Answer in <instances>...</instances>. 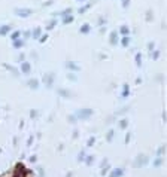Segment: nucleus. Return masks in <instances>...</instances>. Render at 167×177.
<instances>
[{"label":"nucleus","mask_w":167,"mask_h":177,"mask_svg":"<svg viewBox=\"0 0 167 177\" xmlns=\"http://www.w3.org/2000/svg\"><path fill=\"white\" fill-rule=\"evenodd\" d=\"M37 173H39V177H45V174H43V170H42V168H37Z\"/></svg>","instance_id":"6"},{"label":"nucleus","mask_w":167,"mask_h":177,"mask_svg":"<svg viewBox=\"0 0 167 177\" xmlns=\"http://www.w3.org/2000/svg\"><path fill=\"white\" fill-rule=\"evenodd\" d=\"M66 177H72V173H69V174H67V176H66Z\"/></svg>","instance_id":"10"},{"label":"nucleus","mask_w":167,"mask_h":177,"mask_svg":"<svg viewBox=\"0 0 167 177\" xmlns=\"http://www.w3.org/2000/svg\"><path fill=\"white\" fill-rule=\"evenodd\" d=\"M122 176H124V170L122 168H115V170H112L109 173L108 177H122Z\"/></svg>","instance_id":"2"},{"label":"nucleus","mask_w":167,"mask_h":177,"mask_svg":"<svg viewBox=\"0 0 167 177\" xmlns=\"http://www.w3.org/2000/svg\"><path fill=\"white\" fill-rule=\"evenodd\" d=\"M85 159V153H84V152H81V153L78 155V161L81 162V161H84Z\"/></svg>","instance_id":"5"},{"label":"nucleus","mask_w":167,"mask_h":177,"mask_svg":"<svg viewBox=\"0 0 167 177\" xmlns=\"http://www.w3.org/2000/svg\"><path fill=\"white\" fill-rule=\"evenodd\" d=\"M87 165H91V164L94 162V156H87V159H84Z\"/></svg>","instance_id":"3"},{"label":"nucleus","mask_w":167,"mask_h":177,"mask_svg":"<svg viewBox=\"0 0 167 177\" xmlns=\"http://www.w3.org/2000/svg\"><path fill=\"white\" fill-rule=\"evenodd\" d=\"M112 135H113V131H109V135H108V140H112Z\"/></svg>","instance_id":"9"},{"label":"nucleus","mask_w":167,"mask_h":177,"mask_svg":"<svg viewBox=\"0 0 167 177\" xmlns=\"http://www.w3.org/2000/svg\"><path fill=\"white\" fill-rule=\"evenodd\" d=\"M161 164H163V159L160 158V159H157V161H154V167H155V168H158V167L161 165Z\"/></svg>","instance_id":"4"},{"label":"nucleus","mask_w":167,"mask_h":177,"mask_svg":"<svg viewBox=\"0 0 167 177\" xmlns=\"http://www.w3.org/2000/svg\"><path fill=\"white\" fill-rule=\"evenodd\" d=\"M125 126H127V121H122L121 122V128H125Z\"/></svg>","instance_id":"8"},{"label":"nucleus","mask_w":167,"mask_h":177,"mask_svg":"<svg viewBox=\"0 0 167 177\" xmlns=\"http://www.w3.org/2000/svg\"><path fill=\"white\" fill-rule=\"evenodd\" d=\"M94 144V138H89L88 140V146H93Z\"/></svg>","instance_id":"7"},{"label":"nucleus","mask_w":167,"mask_h":177,"mask_svg":"<svg viewBox=\"0 0 167 177\" xmlns=\"http://www.w3.org/2000/svg\"><path fill=\"white\" fill-rule=\"evenodd\" d=\"M146 164H148V158H146L145 155H139V156L136 158L134 164H133V167H134V168H140V167H145Z\"/></svg>","instance_id":"1"}]
</instances>
